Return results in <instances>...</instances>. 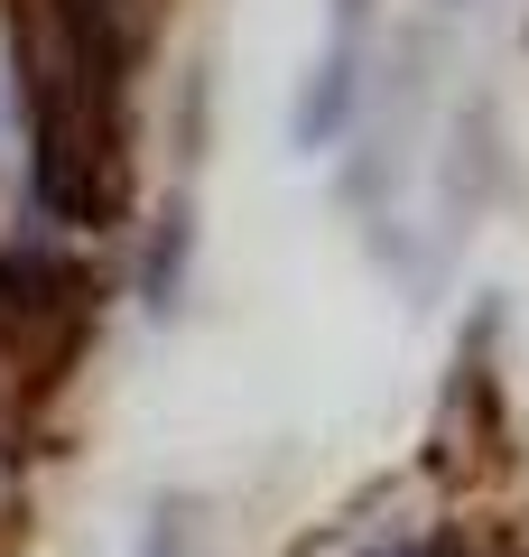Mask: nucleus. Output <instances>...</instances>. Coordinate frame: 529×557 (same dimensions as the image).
<instances>
[{
    "instance_id": "nucleus-1",
    "label": "nucleus",
    "mask_w": 529,
    "mask_h": 557,
    "mask_svg": "<svg viewBox=\"0 0 529 557\" xmlns=\"http://www.w3.org/2000/svg\"><path fill=\"white\" fill-rule=\"evenodd\" d=\"M353 94H362V57H316V75H307V94H297V112H288V139L297 149H334L344 139V121H353Z\"/></svg>"
},
{
    "instance_id": "nucleus-2",
    "label": "nucleus",
    "mask_w": 529,
    "mask_h": 557,
    "mask_svg": "<svg viewBox=\"0 0 529 557\" xmlns=\"http://www.w3.org/2000/svg\"><path fill=\"white\" fill-rule=\"evenodd\" d=\"M186 260H196V214H186V196L158 214V242H149V270H139V288H149V307L168 317L176 298H186Z\"/></svg>"
},
{
    "instance_id": "nucleus-3",
    "label": "nucleus",
    "mask_w": 529,
    "mask_h": 557,
    "mask_svg": "<svg viewBox=\"0 0 529 557\" xmlns=\"http://www.w3.org/2000/svg\"><path fill=\"white\" fill-rule=\"evenodd\" d=\"M139 557H196V511H186V502H158V511H149V539H139Z\"/></svg>"
},
{
    "instance_id": "nucleus-4",
    "label": "nucleus",
    "mask_w": 529,
    "mask_h": 557,
    "mask_svg": "<svg viewBox=\"0 0 529 557\" xmlns=\"http://www.w3.org/2000/svg\"><path fill=\"white\" fill-rule=\"evenodd\" d=\"M362 28H372V0H334V57H362Z\"/></svg>"
},
{
    "instance_id": "nucleus-5",
    "label": "nucleus",
    "mask_w": 529,
    "mask_h": 557,
    "mask_svg": "<svg viewBox=\"0 0 529 557\" xmlns=\"http://www.w3.org/2000/svg\"><path fill=\"white\" fill-rule=\"evenodd\" d=\"M436 10H473V0H436Z\"/></svg>"
}]
</instances>
